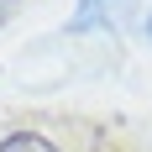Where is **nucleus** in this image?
Wrapping results in <instances>:
<instances>
[{
  "instance_id": "f257e3e1",
  "label": "nucleus",
  "mask_w": 152,
  "mask_h": 152,
  "mask_svg": "<svg viewBox=\"0 0 152 152\" xmlns=\"http://www.w3.org/2000/svg\"><path fill=\"white\" fill-rule=\"evenodd\" d=\"M126 16H131V0H79V11L68 16L63 31H74V37H84L89 26L115 31V26H126Z\"/></svg>"
},
{
  "instance_id": "20e7f679",
  "label": "nucleus",
  "mask_w": 152,
  "mask_h": 152,
  "mask_svg": "<svg viewBox=\"0 0 152 152\" xmlns=\"http://www.w3.org/2000/svg\"><path fill=\"white\" fill-rule=\"evenodd\" d=\"M142 37L152 42V5H147V16H142Z\"/></svg>"
},
{
  "instance_id": "f03ea898",
  "label": "nucleus",
  "mask_w": 152,
  "mask_h": 152,
  "mask_svg": "<svg viewBox=\"0 0 152 152\" xmlns=\"http://www.w3.org/2000/svg\"><path fill=\"white\" fill-rule=\"evenodd\" d=\"M0 152H58L42 131H11V137L0 142Z\"/></svg>"
},
{
  "instance_id": "7ed1b4c3",
  "label": "nucleus",
  "mask_w": 152,
  "mask_h": 152,
  "mask_svg": "<svg viewBox=\"0 0 152 152\" xmlns=\"http://www.w3.org/2000/svg\"><path fill=\"white\" fill-rule=\"evenodd\" d=\"M11 11H16V0H0V26L11 21Z\"/></svg>"
}]
</instances>
